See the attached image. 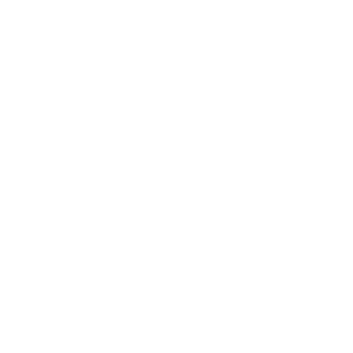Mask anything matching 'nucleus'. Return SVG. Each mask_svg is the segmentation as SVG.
<instances>
[]
</instances>
